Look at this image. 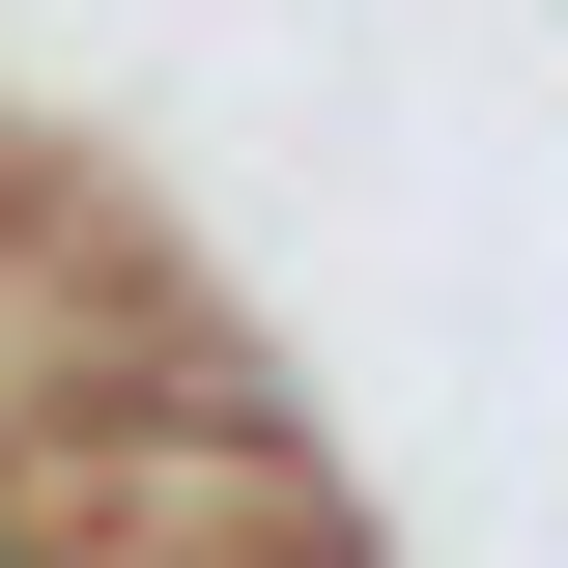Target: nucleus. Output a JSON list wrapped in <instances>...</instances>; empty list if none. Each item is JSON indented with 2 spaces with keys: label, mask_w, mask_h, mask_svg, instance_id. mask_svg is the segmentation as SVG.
<instances>
[{
  "label": "nucleus",
  "mask_w": 568,
  "mask_h": 568,
  "mask_svg": "<svg viewBox=\"0 0 568 568\" xmlns=\"http://www.w3.org/2000/svg\"><path fill=\"white\" fill-rule=\"evenodd\" d=\"M0 568H29V484H0Z\"/></svg>",
  "instance_id": "obj_1"
}]
</instances>
